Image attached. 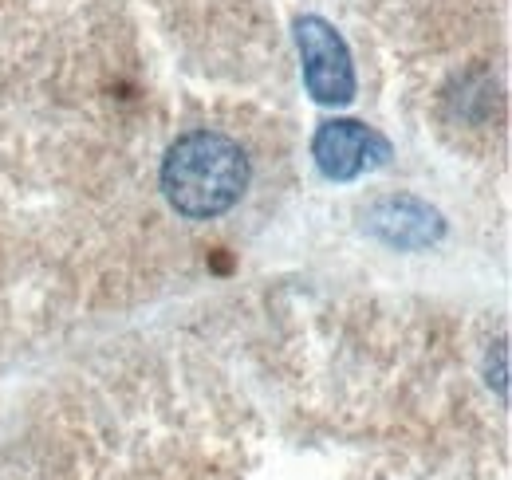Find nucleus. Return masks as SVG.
Wrapping results in <instances>:
<instances>
[{
  "mask_svg": "<svg viewBox=\"0 0 512 480\" xmlns=\"http://www.w3.org/2000/svg\"><path fill=\"white\" fill-rule=\"evenodd\" d=\"M249 174V158L229 134L190 130L166 150L162 193L182 217L213 221L245 197Z\"/></svg>",
  "mask_w": 512,
  "mask_h": 480,
  "instance_id": "1",
  "label": "nucleus"
},
{
  "mask_svg": "<svg viewBox=\"0 0 512 480\" xmlns=\"http://www.w3.org/2000/svg\"><path fill=\"white\" fill-rule=\"evenodd\" d=\"M296 44L304 60V83L312 99L323 107H343L355 99V63L343 44V36L323 16H300L296 20Z\"/></svg>",
  "mask_w": 512,
  "mask_h": 480,
  "instance_id": "2",
  "label": "nucleus"
},
{
  "mask_svg": "<svg viewBox=\"0 0 512 480\" xmlns=\"http://www.w3.org/2000/svg\"><path fill=\"white\" fill-rule=\"evenodd\" d=\"M363 229L383 240L386 248L418 252V248H430L446 237V217L414 193H386V197L367 205Z\"/></svg>",
  "mask_w": 512,
  "mask_h": 480,
  "instance_id": "4",
  "label": "nucleus"
},
{
  "mask_svg": "<svg viewBox=\"0 0 512 480\" xmlns=\"http://www.w3.org/2000/svg\"><path fill=\"white\" fill-rule=\"evenodd\" d=\"M390 142L359 119H327L312 138V158L331 181H355L390 162Z\"/></svg>",
  "mask_w": 512,
  "mask_h": 480,
  "instance_id": "3",
  "label": "nucleus"
}]
</instances>
